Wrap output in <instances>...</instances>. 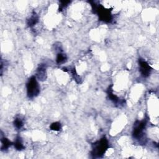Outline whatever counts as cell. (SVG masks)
Returning a JSON list of instances; mask_svg holds the SVG:
<instances>
[{"instance_id": "cell-1", "label": "cell", "mask_w": 159, "mask_h": 159, "mask_svg": "<svg viewBox=\"0 0 159 159\" xmlns=\"http://www.w3.org/2000/svg\"><path fill=\"white\" fill-rule=\"evenodd\" d=\"M27 94L30 98L37 96L39 93V87L35 77L31 78L27 84Z\"/></svg>"}, {"instance_id": "cell-2", "label": "cell", "mask_w": 159, "mask_h": 159, "mask_svg": "<svg viewBox=\"0 0 159 159\" xmlns=\"http://www.w3.org/2000/svg\"><path fill=\"white\" fill-rule=\"evenodd\" d=\"M108 147V141L105 138L102 139L100 141L94 144V147L93 149V153L94 155L101 156L105 152L106 150Z\"/></svg>"}, {"instance_id": "cell-3", "label": "cell", "mask_w": 159, "mask_h": 159, "mask_svg": "<svg viewBox=\"0 0 159 159\" xmlns=\"http://www.w3.org/2000/svg\"><path fill=\"white\" fill-rule=\"evenodd\" d=\"M137 124H135L134 131H133V135L135 138L139 139L143 135L144 130L145 127V123L144 121L137 122Z\"/></svg>"}, {"instance_id": "cell-4", "label": "cell", "mask_w": 159, "mask_h": 159, "mask_svg": "<svg viewBox=\"0 0 159 159\" xmlns=\"http://www.w3.org/2000/svg\"><path fill=\"white\" fill-rule=\"evenodd\" d=\"M98 13L99 14L100 18L102 21H106V22H109L111 19V14H110L109 11L106 10L102 6H99L96 8Z\"/></svg>"}, {"instance_id": "cell-5", "label": "cell", "mask_w": 159, "mask_h": 159, "mask_svg": "<svg viewBox=\"0 0 159 159\" xmlns=\"http://www.w3.org/2000/svg\"><path fill=\"white\" fill-rule=\"evenodd\" d=\"M139 65H140V71L141 73L144 77H147L149 76V75L151 73V68L149 65L145 62L144 60H139Z\"/></svg>"}, {"instance_id": "cell-6", "label": "cell", "mask_w": 159, "mask_h": 159, "mask_svg": "<svg viewBox=\"0 0 159 159\" xmlns=\"http://www.w3.org/2000/svg\"><path fill=\"white\" fill-rule=\"evenodd\" d=\"M14 126L17 129H21L23 126V122L21 118H16L14 121Z\"/></svg>"}, {"instance_id": "cell-7", "label": "cell", "mask_w": 159, "mask_h": 159, "mask_svg": "<svg viewBox=\"0 0 159 159\" xmlns=\"http://www.w3.org/2000/svg\"><path fill=\"white\" fill-rule=\"evenodd\" d=\"M14 146L17 149V150H21L24 148V146L23 145V143L20 140V139H18L16 141V142L14 143Z\"/></svg>"}, {"instance_id": "cell-8", "label": "cell", "mask_w": 159, "mask_h": 159, "mask_svg": "<svg viewBox=\"0 0 159 159\" xmlns=\"http://www.w3.org/2000/svg\"><path fill=\"white\" fill-rule=\"evenodd\" d=\"M50 128L54 131H59L61 129V125L59 123H54L51 125Z\"/></svg>"}, {"instance_id": "cell-9", "label": "cell", "mask_w": 159, "mask_h": 159, "mask_svg": "<svg viewBox=\"0 0 159 159\" xmlns=\"http://www.w3.org/2000/svg\"><path fill=\"white\" fill-rule=\"evenodd\" d=\"M2 145L4 149H8L11 145V142L7 139H4L2 140Z\"/></svg>"}, {"instance_id": "cell-10", "label": "cell", "mask_w": 159, "mask_h": 159, "mask_svg": "<svg viewBox=\"0 0 159 159\" xmlns=\"http://www.w3.org/2000/svg\"><path fill=\"white\" fill-rule=\"evenodd\" d=\"M65 56L64 55V54H59L58 55L57 57V62L58 63H62V62L65 60Z\"/></svg>"}, {"instance_id": "cell-11", "label": "cell", "mask_w": 159, "mask_h": 159, "mask_svg": "<svg viewBox=\"0 0 159 159\" xmlns=\"http://www.w3.org/2000/svg\"><path fill=\"white\" fill-rule=\"evenodd\" d=\"M37 22V18L35 17V16H33V17H31V18L30 19L29 24L30 26H31V25H34Z\"/></svg>"}]
</instances>
